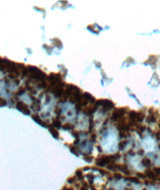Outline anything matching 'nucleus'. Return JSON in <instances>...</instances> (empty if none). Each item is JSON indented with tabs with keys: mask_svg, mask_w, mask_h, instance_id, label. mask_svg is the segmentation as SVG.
I'll return each mask as SVG.
<instances>
[{
	"mask_svg": "<svg viewBox=\"0 0 160 190\" xmlns=\"http://www.w3.org/2000/svg\"><path fill=\"white\" fill-rule=\"evenodd\" d=\"M153 136H155L157 140H160V130L159 131H156V132L153 133Z\"/></svg>",
	"mask_w": 160,
	"mask_h": 190,
	"instance_id": "c756f323",
	"label": "nucleus"
},
{
	"mask_svg": "<svg viewBox=\"0 0 160 190\" xmlns=\"http://www.w3.org/2000/svg\"><path fill=\"white\" fill-rule=\"evenodd\" d=\"M26 67H27L28 72H29V75H28L29 78H28L27 82L38 83V82H40V81L47 80V75L45 74L41 69H39L38 67L32 66V65H27Z\"/></svg>",
	"mask_w": 160,
	"mask_h": 190,
	"instance_id": "f257e3e1",
	"label": "nucleus"
},
{
	"mask_svg": "<svg viewBox=\"0 0 160 190\" xmlns=\"http://www.w3.org/2000/svg\"><path fill=\"white\" fill-rule=\"evenodd\" d=\"M65 86H66V84H65L63 81H62V82L58 83L56 85H54V86H51L49 88V91H50L51 93H53V95H54L55 97L60 98L62 95H63Z\"/></svg>",
	"mask_w": 160,
	"mask_h": 190,
	"instance_id": "20e7f679",
	"label": "nucleus"
},
{
	"mask_svg": "<svg viewBox=\"0 0 160 190\" xmlns=\"http://www.w3.org/2000/svg\"><path fill=\"white\" fill-rule=\"evenodd\" d=\"M75 85H72V84H66V86H65V89H64V92H63V95L59 98V102L60 103H63V102H66V101L69 99L71 94L73 92V89H74Z\"/></svg>",
	"mask_w": 160,
	"mask_h": 190,
	"instance_id": "39448f33",
	"label": "nucleus"
},
{
	"mask_svg": "<svg viewBox=\"0 0 160 190\" xmlns=\"http://www.w3.org/2000/svg\"><path fill=\"white\" fill-rule=\"evenodd\" d=\"M83 159L87 162H92L93 161V156L87 153H83Z\"/></svg>",
	"mask_w": 160,
	"mask_h": 190,
	"instance_id": "5701e85b",
	"label": "nucleus"
},
{
	"mask_svg": "<svg viewBox=\"0 0 160 190\" xmlns=\"http://www.w3.org/2000/svg\"><path fill=\"white\" fill-rule=\"evenodd\" d=\"M54 111H55V113H56L58 116H59L60 114H61V108H60L59 106H56V107H55Z\"/></svg>",
	"mask_w": 160,
	"mask_h": 190,
	"instance_id": "c85d7f7f",
	"label": "nucleus"
},
{
	"mask_svg": "<svg viewBox=\"0 0 160 190\" xmlns=\"http://www.w3.org/2000/svg\"><path fill=\"white\" fill-rule=\"evenodd\" d=\"M119 153H116V154L113 155H99L97 158L95 159V164L99 167H104V166H108L112 163H115L117 159L120 158Z\"/></svg>",
	"mask_w": 160,
	"mask_h": 190,
	"instance_id": "f03ea898",
	"label": "nucleus"
},
{
	"mask_svg": "<svg viewBox=\"0 0 160 190\" xmlns=\"http://www.w3.org/2000/svg\"><path fill=\"white\" fill-rule=\"evenodd\" d=\"M96 104L98 106H101L103 109H106V111L112 109V108H114V106H115V104L109 99H99L96 101Z\"/></svg>",
	"mask_w": 160,
	"mask_h": 190,
	"instance_id": "6e6552de",
	"label": "nucleus"
},
{
	"mask_svg": "<svg viewBox=\"0 0 160 190\" xmlns=\"http://www.w3.org/2000/svg\"><path fill=\"white\" fill-rule=\"evenodd\" d=\"M119 136L121 138H125V137L129 136V132H119Z\"/></svg>",
	"mask_w": 160,
	"mask_h": 190,
	"instance_id": "cd10ccee",
	"label": "nucleus"
},
{
	"mask_svg": "<svg viewBox=\"0 0 160 190\" xmlns=\"http://www.w3.org/2000/svg\"><path fill=\"white\" fill-rule=\"evenodd\" d=\"M16 108H17L19 111H21L22 113H24L25 115H30L31 114V110L29 109V106L26 103L22 102L21 100H17V102H16Z\"/></svg>",
	"mask_w": 160,
	"mask_h": 190,
	"instance_id": "1a4fd4ad",
	"label": "nucleus"
},
{
	"mask_svg": "<svg viewBox=\"0 0 160 190\" xmlns=\"http://www.w3.org/2000/svg\"><path fill=\"white\" fill-rule=\"evenodd\" d=\"M26 68V66L23 64V63H16V70L14 73L17 75V76H21L22 72H23V70Z\"/></svg>",
	"mask_w": 160,
	"mask_h": 190,
	"instance_id": "2eb2a0df",
	"label": "nucleus"
},
{
	"mask_svg": "<svg viewBox=\"0 0 160 190\" xmlns=\"http://www.w3.org/2000/svg\"><path fill=\"white\" fill-rule=\"evenodd\" d=\"M6 105H7V101H6L4 98L0 97V107H3V106H6Z\"/></svg>",
	"mask_w": 160,
	"mask_h": 190,
	"instance_id": "bb28decb",
	"label": "nucleus"
},
{
	"mask_svg": "<svg viewBox=\"0 0 160 190\" xmlns=\"http://www.w3.org/2000/svg\"><path fill=\"white\" fill-rule=\"evenodd\" d=\"M158 126H159V128H160V121H159V122H158Z\"/></svg>",
	"mask_w": 160,
	"mask_h": 190,
	"instance_id": "473e14b6",
	"label": "nucleus"
},
{
	"mask_svg": "<svg viewBox=\"0 0 160 190\" xmlns=\"http://www.w3.org/2000/svg\"><path fill=\"white\" fill-rule=\"evenodd\" d=\"M159 148H160V142H159Z\"/></svg>",
	"mask_w": 160,
	"mask_h": 190,
	"instance_id": "72a5a7b5",
	"label": "nucleus"
},
{
	"mask_svg": "<svg viewBox=\"0 0 160 190\" xmlns=\"http://www.w3.org/2000/svg\"><path fill=\"white\" fill-rule=\"evenodd\" d=\"M52 125H53L56 129H59L60 127H62V123H61V120L59 117H55V118H53V120H52Z\"/></svg>",
	"mask_w": 160,
	"mask_h": 190,
	"instance_id": "6ab92c4d",
	"label": "nucleus"
},
{
	"mask_svg": "<svg viewBox=\"0 0 160 190\" xmlns=\"http://www.w3.org/2000/svg\"><path fill=\"white\" fill-rule=\"evenodd\" d=\"M97 107H98V105L95 103V104H89L88 106L86 107H84L83 109H82V112L84 114H86V115L88 116H92V114L95 112L96 109H97Z\"/></svg>",
	"mask_w": 160,
	"mask_h": 190,
	"instance_id": "9d476101",
	"label": "nucleus"
},
{
	"mask_svg": "<svg viewBox=\"0 0 160 190\" xmlns=\"http://www.w3.org/2000/svg\"><path fill=\"white\" fill-rule=\"evenodd\" d=\"M127 145V141L126 140H123V141H120L119 144H118V147L120 150H123L124 148H125V146Z\"/></svg>",
	"mask_w": 160,
	"mask_h": 190,
	"instance_id": "b1692460",
	"label": "nucleus"
},
{
	"mask_svg": "<svg viewBox=\"0 0 160 190\" xmlns=\"http://www.w3.org/2000/svg\"><path fill=\"white\" fill-rule=\"evenodd\" d=\"M26 91V88L24 87V86H21L20 88H19L18 89V91L17 92H15V95H22L24 92Z\"/></svg>",
	"mask_w": 160,
	"mask_h": 190,
	"instance_id": "a878e982",
	"label": "nucleus"
},
{
	"mask_svg": "<svg viewBox=\"0 0 160 190\" xmlns=\"http://www.w3.org/2000/svg\"><path fill=\"white\" fill-rule=\"evenodd\" d=\"M31 108L35 111H39L41 108V103H40V100L39 99H34L33 100V103H32L31 105Z\"/></svg>",
	"mask_w": 160,
	"mask_h": 190,
	"instance_id": "a211bd4d",
	"label": "nucleus"
},
{
	"mask_svg": "<svg viewBox=\"0 0 160 190\" xmlns=\"http://www.w3.org/2000/svg\"><path fill=\"white\" fill-rule=\"evenodd\" d=\"M32 117V119H33L35 122L38 123V124H40L41 126H44V127H48V124L45 122V121H43L41 118H40V116L38 115V114H32L31 115Z\"/></svg>",
	"mask_w": 160,
	"mask_h": 190,
	"instance_id": "ddd939ff",
	"label": "nucleus"
},
{
	"mask_svg": "<svg viewBox=\"0 0 160 190\" xmlns=\"http://www.w3.org/2000/svg\"><path fill=\"white\" fill-rule=\"evenodd\" d=\"M4 61L6 63V70L5 71H7L8 74L14 73L15 70H16V63H15V62L8 60L7 58H4Z\"/></svg>",
	"mask_w": 160,
	"mask_h": 190,
	"instance_id": "9b49d317",
	"label": "nucleus"
},
{
	"mask_svg": "<svg viewBox=\"0 0 160 190\" xmlns=\"http://www.w3.org/2000/svg\"><path fill=\"white\" fill-rule=\"evenodd\" d=\"M141 164L144 167H147V168H149V167L152 165V162H151V160L148 158V157H143V158L141 159Z\"/></svg>",
	"mask_w": 160,
	"mask_h": 190,
	"instance_id": "aec40b11",
	"label": "nucleus"
},
{
	"mask_svg": "<svg viewBox=\"0 0 160 190\" xmlns=\"http://www.w3.org/2000/svg\"><path fill=\"white\" fill-rule=\"evenodd\" d=\"M75 176L77 177L78 180H83V172H82V169H77L76 172H75Z\"/></svg>",
	"mask_w": 160,
	"mask_h": 190,
	"instance_id": "4be33fe9",
	"label": "nucleus"
},
{
	"mask_svg": "<svg viewBox=\"0 0 160 190\" xmlns=\"http://www.w3.org/2000/svg\"><path fill=\"white\" fill-rule=\"evenodd\" d=\"M117 170H120V171H122L125 174H130L131 173V170L129 169L128 165L125 164V163H123V164H117Z\"/></svg>",
	"mask_w": 160,
	"mask_h": 190,
	"instance_id": "4468645a",
	"label": "nucleus"
},
{
	"mask_svg": "<svg viewBox=\"0 0 160 190\" xmlns=\"http://www.w3.org/2000/svg\"><path fill=\"white\" fill-rule=\"evenodd\" d=\"M157 116H158L157 110L153 107H150L148 109V115L146 116V122H147L148 124L156 122V120H157Z\"/></svg>",
	"mask_w": 160,
	"mask_h": 190,
	"instance_id": "0eeeda50",
	"label": "nucleus"
},
{
	"mask_svg": "<svg viewBox=\"0 0 160 190\" xmlns=\"http://www.w3.org/2000/svg\"><path fill=\"white\" fill-rule=\"evenodd\" d=\"M97 148H98V150H99L100 152H102V148H101L100 145H97Z\"/></svg>",
	"mask_w": 160,
	"mask_h": 190,
	"instance_id": "2f4dec72",
	"label": "nucleus"
},
{
	"mask_svg": "<svg viewBox=\"0 0 160 190\" xmlns=\"http://www.w3.org/2000/svg\"><path fill=\"white\" fill-rule=\"evenodd\" d=\"M146 117V114H145V111L144 110H139L137 111V115H136V121L137 123H141L143 120L145 119Z\"/></svg>",
	"mask_w": 160,
	"mask_h": 190,
	"instance_id": "dca6fc26",
	"label": "nucleus"
},
{
	"mask_svg": "<svg viewBox=\"0 0 160 190\" xmlns=\"http://www.w3.org/2000/svg\"><path fill=\"white\" fill-rule=\"evenodd\" d=\"M127 113V108L126 107H120V108H115L113 110L112 114H111L110 118L112 121H115V122H118L119 120H121L122 118L125 117V114Z\"/></svg>",
	"mask_w": 160,
	"mask_h": 190,
	"instance_id": "7ed1b4c3",
	"label": "nucleus"
},
{
	"mask_svg": "<svg viewBox=\"0 0 160 190\" xmlns=\"http://www.w3.org/2000/svg\"><path fill=\"white\" fill-rule=\"evenodd\" d=\"M82 94L83 93H82V91L80 90V88L75 86L74 89H73V92H72V94H71V96L69 98V101L71 103H74V104L78 103L80 101L81 97H82Z\"/></svg>",
	"mask_w": 160,
	"mask_h": 190,
	"instance_id": "423d86ee",
	"label": "nucleus"
},
{
	"mask_svg": "<svg viewBox=\"0 0 160 190\" xmlns=\"http://www.w3.org/2000/svg\"><path fill=\"white\" fill-rule=\"evenodd\" d=\"M62 128H63L64 130H72L74 128V124L69 123V122L64 123L63 125H62Z\"/></svg>",
	"mask_w": 160,
	"mask_h": 190,
	"instance_id": "412c9836",
	"label": "nucleus"
},
{
	"mask_svg": "<svg viewBox=\"0 0 160 190\" xmlns=\"http://www.w3.org/2000/svg\"><path fill=\"white\" fill-rule=\"evenodd\" d=\"M52 42L56 45V46H58L59 48L62 47V43H61V41L59 40V39H57V38H54V39H52Z\"/></svg>",
	"mask_w": 160,
	"mask_h": 190,
	"instance_id": "393cba45",
	"label": "nucleus"
},
{
	"mask_svg": "<svg viewBox=\"0 0 160 190\" xmlns=\"http://www.w3.org/2000/svg\"><path fill=\"white\" fill-rule=\"evenodd\" d=\"M91 134V141H95L96 139V134L95 133H90Z\"/></svg>",
	"mask_w": 160,
	"mask_h": 190,
	"instance_id": "7c9ffc66",
	"label": "nucleus"
},
{
	"mask_svg": "<svg viewBox=\"0 0 160 190\" xmlns=\"http://www.w3.org/2000/svg\"><path fill=\"white\" fill-rule=\"evenodd\" d=\"M65 145L68 146L70 148V151L74 153L76 156H79L80 155V151H79V148L76 146V145H74V144H68V143H65Z\"/></svg>",
	"mask_w": 160,
	"mask_h": 190,
	"instance_id": "f3484780",
	"label": "nucleus"
},
{
	"mask_svg": "<svg viewBox=\"0 0 160 190\" xmlns=\"http://www.w3.org/2000/svg\"><path fill=\"white\" fill-rule=\"evenodd\" d=\"M48 130L50 131V133H51V135L54 137V138H56V139H59V132H58V129H56L55 127L52 125V124H48Z\"/></svg>",
	"mask_w": 160,
	"mask_h": 190,
	"instance_id": "f8f14e48",
	"label": "nucleus"
}]
</instances>
